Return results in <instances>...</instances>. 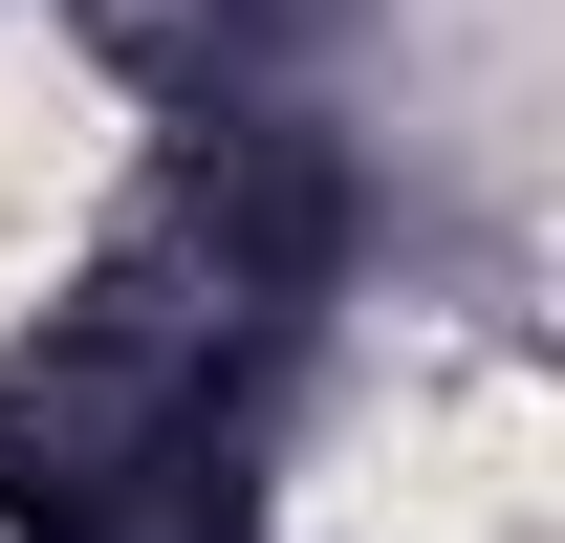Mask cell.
I'll return each instance as SVG.
<instances>
[{"mask_svg":"<svg viewBox=\"0 0 565 543\" xmlns=\"http://www.w3.org/2000/svg\"><path fill=\"white\" fill-rule=\"evenodd\" d=\"M66 196H87V87L0 22V305L44 283V239H66Z\"/></svg>","mask_w":565,"mask_h":543,"instance_id":"obj_1","label":"cell"}]
</instances>
